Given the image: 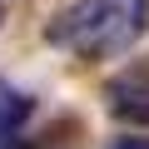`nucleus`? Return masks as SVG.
<instances>
[{"label":"nucleus","instance_id":"obj_1","mask_svg":"<svg viewBox=\"0 0 149 149\" xmlns=\"http://www.w3.org/2000/svg\"><path fill=\"white\" fill-rule=\"evenodd\" d=\"M149 35V0H74L45 25V45L74 60H114Z\"/></svg>","mask_w":149,"mask_h":149},{"label":"nucleus","instance_id":"obj_2","mask_svg":"<svg viewBox=\"0 0 149 149\" xmlns=\"http://www.w3.org/2000/svg\"><path fill=\"white\" fill-rule=\"evenodd\" d=\"M109 114L119 124H134V129H149V74H119L109 80Z\"/></svg>","mask_w":149,"mask_h":149},{"label":"nucleus","instance_id":"obj_3","mask_svg":"<svg viewBox=\"0 0 149 149\" xmlns=\"http://www.w3.org/2000/svg\"><path fill=\"white\" fill-rule=\"evenodd\" d=\"M30 109H35V100H30L20 85L0 80V149H10V144L20 139V129H25Z\"/></svg>","mask_w":149,"mask_h":149},{"label":"nucleus","instance_id":"obj_4","mask_svg":"<svg viewBox=\"0 0 149 149\" xmlns=\"http://www.w3.org/2000/svg\"><path fill=\"white\" fill-rule=\"evenodd\" d=\"M109 149H149V139H144V129H139V134H129V139H119V144H109Z\"/></svg>","mask_w":149,"mask_h":149},{"label":"nucleus","instance_id":"obj_5","mask_svg":"<svg viewBox=\"0 0 149 149\" xmlns=\"http://www.w3.org/2000/svg\"><path fill=\"white\" fill-rule=\"evenodd\" d=\"M10 149H30V144H20V139H15V144H10Z\"/></svg>","mask_w":149,"mask_h":149},{"label":"nucleus","instance_id":"obj_6","mask_svg":"<svg viewBox=\"0 0 149 149\" xmlns=\"http://www.w3.org/2000/svg\"><path fill=\"white\" fill-rule=\"evenodd\" d=\"M0 15H5V10H0Z\"/></svg>","mask_w":149,"mask_h":149}]
</instances>
